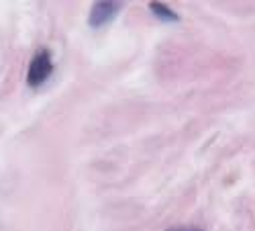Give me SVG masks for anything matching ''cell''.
Masks as SVG:
<instances>
[{
    "mask_svg": "<svg viewBox=\"0 0 255 231\" xmlns=\"http://www.w3.org/2000/svg\"><path fill=\"white\" fill-rule=\"evenodd\" d=\"M51 74H53V59H51L49 49H39L29 64L27 84L31 88H39L51 78Z\"/></svg>",
    "mask_w": 255,
    "mask_h": 231,
    "instance_id": "1",
    "label": "cell"
},
{
    "mask_svg": "<svg viewBox=\"0 0 255 231\" xmlns=\"http://www.w3.org/2000/svg\"><path fill=\"white\" fill-rule=\"evenodd\" d=\"M123 4L121 2H113V0H100V2H94L92 4V10H90V16H88V25L92 29H100L104 25L113 23L117 18V14L121 12Z\"/></svg>",
    "mask_w": 255,
    "mask_h": 231,
    "instance_id": "2",
    "label": "cell"
},
{
    "mask_svg": "<svg viewBox=\"0 0 255 231\" xmlns=\"http://www.w3.org/2000/svg\"><path fill=\"white\" fill-rule=\"evenodd\" d=\"M149 10L153 12L155 18L161 20V23H178V20H180V14L174 12V8H169L163 2H157V0H155V2H149Z\"/></svg>",
    "mask_w": 255,
    "mask_h": 231,
    "instance_id": "3",
    "label": "cell"
},
{
    "mask_svg": "<svg viewBox=\"0 0 255 231\" xmlns=\"http://www.w3.org/2000/svg\"><path fill=\"white\" fill-rule=\"evenodd\" d=\"M167 231H202V229H194V227H178V229H167Z\"/></svg>",
    "mask_w": 255,
    "mask_h": 231,
    "instance_id": "4",
    "label": "cell"
}]
</instances>
